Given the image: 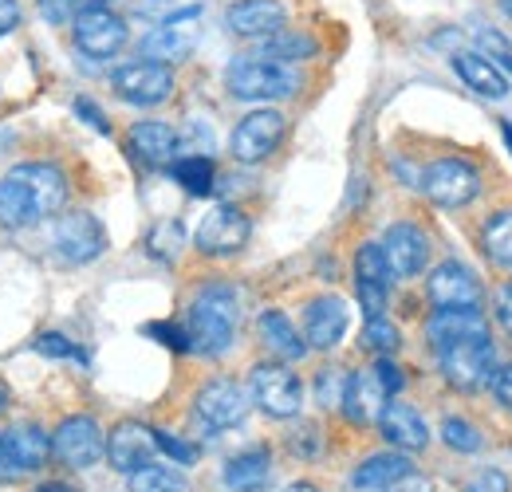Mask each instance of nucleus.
<instances>
[{"instance_id": "nucleus-45", "label": "nucleus", "mask_w": 512, "mask_h": 492, "mask_svg": "<svg viewBox=\"0 0 512 492\" xmlns=\"http://www.w3.org/2000/svg\"><path fill=\"white\" fill-rule=\"evenodd\" d=\"M75 8H79V0H40V12H44L48 24H67V20H75Z\"/></svg>"}, {"instance_id": "nucleus-16", "label": "nucleus", "mask_w": 512, "mask_h": 492, "mask_svg": "<svg viewBox=\"0 0 512 492\" xmlns=\"http://www.w3.org/2000/svg\"><path fill=\"white\" fill-rule=\"evenodd\" d=\"M347 323H351L347 300H339V296H316L304 308V343L312 351H331L347 335Z\"/></svg>"}, {"instance_id": "nucleus-54", "label": "nucleus", "mask_w": 512, "mask_h": 492, "mask_svg": "<svg viewBox=\"0 0 512 492\" xmlns=\"http://www.w3.org/2000/svg\"><path fill=\"white\" fill-rule=\"evenodd\" d=\"M501 134L509 138V146H512V123H501Z\"/></svg>"}, {"instance_id": "nucleus-3", "label": "nucleus", "mask_w": 512, "mask_h": 492, "mask_svg": "<svg viewBox=\"0 0 512 492\" xmlns=\"http://www.w3.org/2000/svg\"><path fill=\"white\" fill-rule=\"evenodd\" d=\"M225 87L241 103H280L300 91V71L292 63L264 60V56H241L229 63Z\"/></svg>"}, {"instance_id": "nucleus-13", "label": "nucleus", "mask_w": 512, "mask_h": 492, "mask_svg": "<svg viewBox=\"0 0 512 492\" xmlns=\"http://www.w3.org/2000/svg\"><path fill=\"white\" fill-rule=\"evenodd\" d=\"M103 453H107V437L95 418H67L52 433V457L64 461L67 469H91Z\"/></svg>"}, {"instance_id": "nucleus-25", "label": "nucleus", "mask_w": 512, "mask_h": 492, "mask_svg": "<svg viewBox=\"0 0 512 492\" xmlns=\"http://www.w3.org/2000/svg\"><path fill=\"white\" fill-rule=\"evenodd\" d=\"M453 71L461 75V83L469 87V91H477L481 99H505L509 95V75L497 67V63H489L481 52H457L453 56Z\"/></svg>"}, {"instance_id": "nucleus-24", "label": "nucleus", "mask_w": 512, "mask_h": 492, "mask_svg": "<svg viewBox=\"0 0 512 492\" xmlns=\"http://www.w3.org/2000/svg\"><path fill=\"white\" fill-rule=\"evenodd\" d=\"M193 16H197V8L174 16V20H166L162 28H154V32L142 40V60H154V63L186 60L193 48V32L186 28V20H193Z\"/></svg>"}, {"instance_id": "nucleus-51", "label": "nucleus", "mask_w": 512, "mask_h": 492, "mask_svg": "<svg viewBox=\"0 0 512 492\" xmlns=\"http://www.w3.org/2000/svg\"><path fill=\"white\" fill-rule=\"evenodd\" d=\"M36 492H75V489H67V485H60V481H52V485H40Z\"/></svg>"}, {"instance_id": "nucleus-44", "label": "nucleus", "mask_w": 512, "mask_h": 492, "mask_svg": "<svg viewBox=\"0 0 512 492\" xmlns=\"http://www.w3.org/2000/svg\"><path fill=\"white\" fill-rule=\"evenodd\" d=\"M489 390H493V398H497L505 410H512V363H505V367L493 370V378H489Z\"/></svg>"}, {"instance_id": "nucleus-55", "label": "nucleus", "mask_w": 512, "mask_h": 492, "mask_svg": "<svg viewBox=\"0 0 512 492\" xmlns=\"http://www.w3.org/2000/svg\"><path fill=\"white\" fill-rule=\"evenodd\" d=\"M4 406H8V394H4V386H0V414H4Z\"/></svg>"}, {"instance_id": "nucleus-34", "label": "nucleus", "mask_w": 512, "mask_h": 492, "mask_svg": "<svg viewBox=\"0 0 512 492\" xmlns=\"http://www.w3.org/2000/svg\"><path fill=\"white\" fill-rule=\"evenodd\" d=\"M363 347L367 351H375L379 359H394L398 355V347H402V335H398V327L383 319V315H367V327H363Z\"/></svg>"}, {"instance_id": "nucleus-50", "label": "nucleus", "mask_w": 512, "mask_h": 492, "mask_svg": "<svg viewBox=\"0 0 512 492\" xmlns=\"http://www.w3.org/2000/svg\"><path fill=\"white\" fill-rule=\"evenodd\" d=\"M12 477H20V469L12 465L8 449H4V437H0V481H12Z\"/></svg>"}, {"instance_id": "nucleus-2", "label": "nucleus", "mask_w": 512, "mask_h": 492, "mask_svg": "<svg viewBox=\"0 0 512 492\" xmlns=\"http://www.w3.org/2000/svg\"><path fill=\"white\" fill-rule=\"evenodd\" d=\"M182 323H186L193 355L217 359V355H225L233 347V335H237V323H241V296L229 284L213 280L193 296Z\"/></svg>"}, {"instance_id": "nucleus-20", "label": "nucleus", "mask_w": 512, "mask_h": 492, "mask_svg": "<svg viewBox=\"0 0 512 492\" xmlns=\"http://www.w3.org/2000/svg\"><path fill=\"white\" fill-rule=\"evenodd\" d=\"M288 20L284 4L280 0H237L229 12H225V24L233 36H245V40H264L272 32H280Z\"/></svg>"}, {"instance_id": "nucleus-37", "label": "nucleus", "mask_w": 512, "mask_h": 492, "mask_svg": "<svg viewBox=\"0 0 512 492\" xmlns=\"http://www.w3.org/2000/svg\"><path fill=\"white\" fill-rule=\"evenodd\" d=\"M182 225L178 221H162V225H154V233H150V252L158 256V260H174L178 256V248H182Z\"/></svg>"}, {"instance_id": "nucleus-53", "label": "nucleus", "mask_w": 512, "mask_h": 492, "mask_svg": "<svg viewBox=\"0 0 512 492\" xmlns=\"http://www.w3.org/2000/svg\"><path fill=\"white\" fill-rule=\"evenodd\" d=\"M79 4H83V8H107L111 0H79Z\"/></svg>"}, {"instance_id": "nucleus-23", "label": "nucleus", "mask_w": 512, "mask_h": 492, "mask_svg": "<svg viewBox=\"0 0 512 492\" xmlns=\"http://www.w3.org/2000/svg\"><path fill=\"white\" fill-rule=\"evenodd\" d=\"M379 430H383V437L398 453H422V449L430 445V426H426V418H422L414 406H402V402L386 406L383 418H379Z\"/></svg>"}, {"instance_id": "nucleus-7", "label": "nucleus", "mask_w": 512, "mask_h": 492, "mask_svg": "<svg viewBox=\"0 0 512 492\" xmlns=\"http://www.w3.org/2000/svg\"><path fill=\"white\" fill-rule=\"evenodd\" d=\"M422 193L442 209H465L481 197V174L465 158H438L422 170Z\"/></svg>"}, {"instance_id": "nucleus-19", "label": "nucleus", "mask_w": 512, "mask_h": 492, "mask_svg": "<svg viewBox=\"0 0 512 492\" xmlns=\"http://www.w3.org/2000/svg\"><path fill=\"white\" fill-rule=\"evenodd\" d=\"M386 394L383 382H379V374L375 370H359V374H347V390H343V414H347V422H355V426H375L379 418H383L386 410Z\"/></svg>"}, {"instance_id": "nucleus-32", "label": "nucleus", "mask_w": 512, "mask_h": 492, "mask_svg": "<svg viewBox=\"0 0 512 492\" xmlns=\"http://www.w3.org/2000/svg\"><path fill=\"white\" fill-rule=\"evenodd\" d=\"M174 178L182 182V189H186V193H193V197H205V193H213V178H217V170H213V162H209L205 154H193V158L174 162Z\"/></svg>"}, {"instance_id": "nucleus-10", "label": "nucleus", "mask_w": 512, "mask_h": 492, "mask_svg": "<svg viewBox=\"0 0 512 492\" xmlns=\"http://www.w3.org/2000/svg\"><path fill=\"white\" fill-rule=\"evenodd\" d=\"M249 233H253V221L249 213H241L237 205H217L201 217L193 241L205 256H237L241 248L249 245Z\"/></svg>"}, {"instance_id": "nucleus-29", "label": "nucleus", "mask_w": 512, "mask_h": 492, "mask_svg": "<svg viewBox=\"0 0 512 492\" xmlns=\"http://www.w3.org/2000/svg\"><path fill=\"white\" fill-rule=\"evenodd\" d=\"M268 473H272V453H268V449L237 453V457L225 465V489L229 492H260L264 485H268Z\"/></svg>"}, {"instance_id": "nucleus-11", "label": "nucleus", "mask_w": 512, "mask_h": 492, "mask_svg": "<svg viewBox=\"0 0 512 492\" xmlns=\"http://www.w3.org/2000/svg\"><path fill=\"white\" fill-rule=\"evenodd\" d=\"M52 248L64 264H95L107 252V229L91 213H67L52 229Z\"/></svg>"}, {"instance_id": "nucleus-4", "label": "nucleus", "mask_w": 512, "mask_h": 492, "mask_svg": "<svg viewBox=\"0 0 512 492\" xmlns=\"http://www.w3.org/2000/svg\"><path fill=\"white\" fill-rule=\"evenodd\" d=\"M438 363L446 382L457 394H477L489 386L493 370H497V351H493V335H473V339H457L438 351Z\"/></svg>"}, {"instance_id": "nucleus-41", "label": "nucleus", "mask_w": 512, "mask_h": 492, "mask_svg": "<svg viewBox=\"0 0 512 492\" xmlns=\"http://www.w3.org/2000/svg\"><path fill=\"white\" fill-rule=\"evenodd\" d=\"M36 351L48 355V359H79L75 343L64 339V335H40V339H36Z\"/></svg>"}, {"instance_id": "nucleus-5", "label": "nucleus", "mask_w": 512, "mask_h": 492, "mask_svg": "<svg viewBox=\"0 0 512 492\" xmlns=\"http://www.w3.org/2000/svg\"><path fill=\"white\" fill-rule=\"evenodd\" d=\"M249 394H253L256 406L276 422H288L304 410V386H300L296 370L280 363V359L276 363H256L249 370Z\"/></svg>"}, {"instance_id": "nucleus-27", "label": "nucleus", "mask_w": 512, "mask_h": 492, "mask_svg": "<svg viewBox=\"0 0 512 492\" xmlns=\"http://www.w3.org/2000/svg\"><path fill=\"white\" fill-rule=\"evenodd\" d=\"M406 473H414V461L406 457V453H398V449H390V453H375V457H367L359 469H355V477H351V489H371V492H390Z\"/></svg>"}, {"instance_id": "nucleus-6", "label": "nucleus", "mask_w": 512, "mask_h": 492, "mask_svg": "<svg viewBox=\"0 0 512 492\" xmlns=\"http://www.w3.org/2000/svg\"><path fill=\"white\" fill-rule=\"evenodd\" d=\"M193 418L201 422V430L209 433L237 430L249 418V394H245V386L233 382V378H209L197 390V398H193Z\"/></svg>"}, {"instance_id": "nucleus-38", "label": "nucleus", "mask_w": 512, "mask_h": 492, "mask_svg": "<svg viewBox=\"0 0 512 492\" xmlns=\"http://www.w3.org/2000/svg\"><path fill=\"white\" fill-rule=\"evenodd\" d=\"M343 390H347V374L343 370H323L320 382H316V398H320L323 410H339L343 406Z\"/></svg>"}, {"instance_id": "nucleus-22", "label": "nucleus", "mask_w": 512, "mask_h": 492, "mask_svg": "<svg viewBox=\"0 0 512 492\" xmlns=\"http://www.w3.org/2000/svg\"><path fill=\"white\" fill-rule=\"evenodd\" d=\"M473 335H493L477 308H438L426 323V339L434 351H442L457 339H473Z\"/></svg>"}, {"instance_id": "nucleus-35", "label": "nucleus", "mask_w": 512, "mask_h": 492, "mask_svg": "<svg viewBox=\"0 0 512 492\" xmlns=\"http://www.w3.org/2000/svg\"><path fill=\"white\" fill-rule=\"evenodd\" d=\"M442 441H446L453 453H481L485 449V437L477 426H469L465 418H446L442 426Z\"/></svg>"}, {"instance_id": "nucleus-30", "label": "nucleus", "mask_w": 512, "mask_h": 492, "mask_svg": "<svg viewBox=\"0 0 512 492\" xmlns=\"http://www.w3.org/2000/svg\"><path fill=\"white\" fill-rule=\"evenodd\" d=\"M316 52H320V44H316V36H308V32H288V28H280V32H272V36L256 40V56L276 60V63L312 60Z\"/></svg>"}, {"instance_id": "nucleus-33", "label": "nucleus", "mask_w": 512, "mask_h": 492, "mask_svg": "<svg viewBox=\"0 0 512 492\" xmlns=\"http://www.w3.org/2000/svg\"><path fill=\"white\" fill-rule=\"evenodd\" d=\"M130 477V492H186V481H182V473H174V469H166V465H142V469H134L127 473Z\"/></svg>"}, {"instance_id": "nucleus-43", "label": "nucleus", "mask_w": 512, "mask_h": 492, "mask_svg": "<svg viewBox=\"0 0 512 492\" xmlns=\"http://www.w3.org/2000/svg\"><path fill=\"white\" fill-rule=\"evenodd\" d=\"M465 492H509V477L501 469H485L465 485Z\"/></svg>"}, {"instance_id": "nucleus-9", "label": "nucleus", "mask_w": 512, "mask_h": 492, "mask_svg": "<svg viewBox=\"0 0 512 492\" xmlns=\"http://www.w3.org/2000/svg\"><path fill=\"white\" fill-rule=\"evenodd\" d=\"M111 87L130 107H162L174 95V71L166 63L134 60L111 75Z\"/></svg>"}, {"instance_id": "nucleus-8", "label": "nucleus", "mask_w": 512, "mask_h": 492, "mask_svg": "<svg viewBox=\"0 0 512 492\" xmlns=\"http://www.w3.org/2000/svg\"><path fill=\"white\" fill-rule=\"evenodd\" d=\"M71 40L83 56L91 60H111L127 48L130 40V28L127 20L111 8H83L75 20H71Z\"/></svg>"}, {"instance_id": "nucleus-21", "label": "nucleus", "mask_w": 512, "mask_h": 492, "mask_svg": "<svg viewBox=\"0 0 512 492\" xmlns=\"http://www.w3.org/2000/svg\"><path fill=\"white\" fill-rule=\"evenodd\" d=\"M130 154L158 170V166H170L174 154H178V134L170 123H158V119H142V123L130 126Z\"/></svg>"}, {"instance_id": "nucleus-42", "label": "nucleus", "mask_w": 512, "mask_h": 492, "mask_svg": "<svg viewBox=\"0 0 512 492\" xmlns=\"http://www.w3.org/2000/svg\"><path fill=\"white\" fill-rule=\"evenodd\" d=\"M292 453H296V457H304V461H308V457H320L323 453L320 430H316V426H300L296 437H292Z\"/></svg>"}, {"instance_id": "nucleus-12", "label": "nucleus", "mask_w": 512, "mask_h": 492, "mask_svg": "<svg viewBox=\"0 0 512 492\" xmlns=\"http://www.w3.org/2000/svg\"><path fill=\"white\" fill-rule=\"evenodd\" d=\"M284 115L280 111H249L241 123L233 126V138H229V150H233V158L237 162H245V166H256V162H264L276 146H280V138H284Z\"/></svg>"}, {"instance_id": "nucleus-52", "label": "nucleus", "mask_w": 512, "mask_h": 492, "mask_svg": "<svg viewBox=\"0 0 512 492\" xmlns=\"http://www.w3.org/2000/svg\"><path fill=\"white\" fill-rule=\"evenodd\" d=\"M284 492H323V489H316V485H304V481H300V485H288Z\"/></svg>"}, {"instance_id": "nucleus-47", "label": "nucleus", "mask_w": 512, "mask_h": 492, "mask_svg": "<svg viewBox=\"0 0 512 492\" xmlns=\"http://www.w3.org/2000/svg\"><path fill=\"white\" fill-rule=\"evenodd\" d=\"M493 308H497V323H501V331H509L512 335V284H505V288L493 296Z\"/></svg>"}, {"instance_id": "nucleus-26", "label": "nucleus", "mask_w": 512, "mask_h": 492, "mask_svg": "<svg viewBox=\"0 0 512 492\" xmlns=\"http://www.w3.org/2000/svg\"><path fill=\"white\" fill-rule=\"evenodd\" d=\"M4 449H8V457H12V465L20 473H36L52 457V437L40 426H32V422H20V426H12L4 433Z\"/></svg>"}, {"instance_id": "nucleus-40", "label": "nucleus", "mask_w": 512, "mask_h": 492, "mask_svg": "<svg viewBox=\"0 0 512 492\" xmlns=\"http://www.w3.org/2000/svg\"><path fill=\"white\" fill-rule=\"evenodd\" d=\"M154 441H158V449H162L166 457H174L178 465H193V461H197V449H193V445H186L182 437H170V433L154 430Z\"/></svg>"}, {"instance_id": "nucleus-36", "label": "nucleus", "mask_w": 512, "mask_h": 492, "mask_svg": "<svg viewBox=\"0 0 512 492\" xmlns=\"http://www.w3.org/2000/svg\"><path fill=\"white\" fill-rule=\"evenodd\" d=\"M477 48H481V56H485V60L497 63V67L509 75V83H512V44H509V36H501V32L485 28V32L477 36Z\"/></svg>"}, {"instance_id": "nucleus-28", "label": "nucleus", "mask_w": 512, "mask_h": 492, "mask_svg": "<svg viewBox=\"0 0 512 492\" xmlns=\"http://www.w3.org/2000/svg\"><path fill=\"white\" fill-rule=\"evenodd\" d=\"M256 331H260V343H264L280 363H296V359L308 355L304 335L296 331V323H292L284 311H264L260 323H256Z\"/></svg>"}, {"instance_id": "nucleus-48", "label": "nucleus", "mask_w": 512, "mask_h": 492, "mask_svg": "<svg viewBox=\"0 0 512 492\" xmlns=\"http://www.w3.org/2000/svg\"><path fill=\"white\" fill-rule=\"evenodd\" d=\"M75 115H79V119H87V123L95 126L99 134H107V130H111V126H107V119H103V111H99L91 99H79V103H75Z\"/></svg>"}, {"instance_id": "nucleus-18", "label": "nucleus", "mask_w": 512, "mask_h": 492, "mask_svg": "<svg viewBox=\"0 0 512 492\" xmlns=\"http://www.w3.org/2000/svg\"><path fill=\"white\" fill-rule=\"evenodd\" d=\"M158 453V441H154V430L142 426V422H119L111 437H107V457L119 473H134L142 465H150Z\"/></svg>"}, {"instance_id": "nucleus-39", "label": "nucleus", "mask_w": 512, "mask_h": 492, "mask_svg": "<svg viewBox=\"0 0 512 492\" xmlns=\"http://www.w3.org/2000/svg\"><path fill=\"white\" fill-rule=\"evenodd\" d=\"M146 335H150V339H158V343H166V347H170V351H178V355H186V351H190L186 323H150V327H146Z\"/></svg>"}, {"instance_id": "nucleus-14", "label": "nucleus", "mask_w": 512, "mask_h": 492, "mask_svg": "<svg viewBox=\"0 0 512 492\" xmlns=\"http://www.w3.org/2000/svg\"><path fill=\"white\" fill-rule=\"evenodd\" d=\"M383 256H386V264H390V276L410 280V276H418V272L426 268V260H430V237H426L414 221H394L383 237Z\"/></svg>"}, {"instance_id": "nucleus-15", "label": "nucleus", "mask_w": 512, "mask_h": 492, "mask_svg": "<svg viewBox=\"0 0 512 492\" xmlns=\"http://www.w3.org/2000/svg\"><path fill=\"white\" fill-rule=\"evenodd\" d=\"M426 296L434 308H477L481 304V280L465 264L442 260L426 280Z\"/></svg>"}, {"instance_id": "nucleus-31", "label": "nucleus", "mask_w": 512, "mask_h": 492, "mask_svg": "<svg viewBox=\"0 0 512 492\" xmlns=\"http://www.w3.org/2000/svg\"><path fill=\"white\" fill-rule=\"evenodd\" d=\"M481 248L497 268H512V209H497L485 229H481Z\"/></svg>"}, {"instance_id": "nucleus-49", "label": "nucleus", "mask_w": 512, "mask_h": 492, "mask_svg": "<svg viewBox=\"0 0 512 492\" xmlns=\"http://www.w3.org/2000/svg\"><path fill=\"white\" fill-rule=\"evenodd\" d=\"M20 24V4L16 0H0V36H8Z\"/></svg>"}, {"instance_id": "nucleus-17", "label": "nucleus", "mask_w": 512, "mask_h": 492, "mask_svg": "<svg viewBox=\"0 0 512 492\" xmlns=\"http://www.w3.org/2000/svg\"><path fill=\"white\" fill-rule=\"evenodd\" d=\"M390 264L383 256V245H363L355 252V284H359V300L367 315H383L386 296H390Z\"/></svg>"}, {"instance_id": "nucleus-46", "label": "nucleus", "mask_w": 512, "mask_h": 492, "mask_svg": "<svg viewBox=\"0 0 512 492\" xmlns=\"http://www.w3.org/2000/svg\"><path fill=\"white\" fill-rule=\"evenodd\" d=\"M375 374H379V382H383V390L386 394H398V390H402V370L394 367V359H375Z\"/></svg>"}, {"instance_id": "nucleus-1", "label": "nucleus", "mask_w": 512, "mask_h": 492, "mask_svg": "<svg viewBox=\"0 0 512 492\" xmlns=\"http://www.w3.org/2000/svg\"><path fill=\"white\" fill-rule=\"evenodd\" d=\"M67 205V178L52 162H20L0 178V225L28 229Z\"/></svg>"}]
</instances>
